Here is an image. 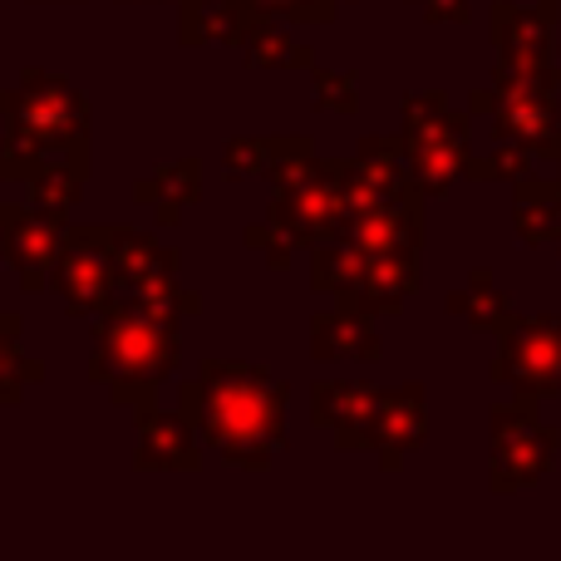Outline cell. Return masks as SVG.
Returning a JSON list of instances; mask_svg holds the SVG:
<instances>
[{
    "label": "cell",
    "instance_id": "d6986e66",
    "mask_svg": "<svg viewBox=\"0 0 561 561\" xmlns=\"http://www.w3.org/2000/svg\"><path fill=\"white\" fill-rule=\"evenodd\" d=\"M517 232L533 247L557 242L561 237V187H547V183L517 187Z\"/></svg>",
    "mask_w": 561,
    "mask_h": 561
},
{
    "label": "cell",
    "instance_id": "484cf974",
    "mask_svg": "<svg viewBox=\"0 0 561 561\" xmlns=\"http://www.w3.org/2000/svg\"><path fill=\"white\" fill-rule=\"evenodd\" d=\"M45 5H69V0H45Z\"/></svg>",
    "mask_w": 561,
    "mask_h": 561
},
{
    "label": "cell",
    "instance_id": "cb8c5ba5",
    "mask_svg": "<svg viewBox=\"0 0 561 561\" xmlns=\"http://www.w3.org/2000/svg\"><path fill=\"white\" fill-rule=\"evenodd\" d=\"M262 15H290V20H330L335 15V0H247Z\"/></svg>",
    "mask_w": 561,
    "mask_h": 561
},
{
    "label": "cell",
    "instance_id": "277c9868",
    "mask_svg": "<svg viewBox=\"0 0 561 561\" xmlns=\"http://www.w3.org/2000/svg\"><path fill=\"white\" fill-rule=\"evenodd\" d=\"M468 163V118L438 94L404 104V168L414 193H444Z\"/></svg>",
    "mask_w": 561,
    "mask_h": 561
},
{
    "label": "cell",
    "instance_id": "5bb4252c",
    "mask_svg": "<svg viewBox=\"0 0 561 561\" xmlns=\"http://www.w3.org/2000/svg\"><path fill=\"white\" fill-rule=\"evenodd\" d=\"M316 355L320 359H369V355H379V335H375L369 310L355 306V300H340L335 316H320L316 320Z\"/></svg>",
    "mask_w": 561,
    "mask_h": 561
},
{
    "label": "cell",
    "instance_id": "4316f807",
    "mask_svg": "<svg viewBox=\"0 0 561 561\" xmlns=\"http://www.w3.org/2000/svg\"><path fill=\"white\" fill-rule=\"evenodd\" d=\"M335 5H340V0H335Z\"/></svg>",
    "mask_w": 561,
    "mask_h": 561
},
{
    "label": "cell",
    "instance_id": "9a60e30c",
    "mask_svg": "<svg viewBox=\"0 0 561 561\" xmlns=\"http://www.w3.org/2000/svg\"><path fill=\"white\" fill-rule=\"evenodd\" d=\"M84 178H89V153H55V158H39L25 173V193L35 207L69 213L79 203V193H84Z\"/></svg>",
    "mask_w": 561,
    "mask_h": 561
},
{
    "label": "cell",
    "instance_id": "d4e9b609",
    "mask_svg": "<svg viewBox=\"0 0 561 561\" xmlns=\"http://www.w3.org/2000/svg\"><path fill=\"white\" fill-rule=\"evenodd\" d=\"M414 5L424 10L428 20H448V15H454V20H463V15H468V10H463L468 0H414Z\"/></svg>",
    "mask_w": 561,
    "mask_h": 561
},
{
    "label": "cell",
    "instance_id": "4fadbf2b",
    "mask_svg": "<svg viewBox=\"0 0 561 561\" xmlns=\"http://www.w3.org/2000/svg\"><path fill=\"white\" fill-rule=\"evenodd\" d=\"M497 49H503V65L547 69V49H552V10L497 5Z\"/></svg>",
    "mask_w": 561,
    "mask_h": 561
},
{
    "label": "cell",
    "instance_id": "52a82bcc",
    "mask_svg": "<svg viewBox=\"0 0 561 561\" xmlns=\"http://www.w3.org/2000/svg\"><path fill=\"white\" fill-rule=\"evenodd\" d=\"M497 379L523 399H547L561 389V316L503 320Z\"/></svg>",
    "mask_w": 561,
    "mask_h": 561
},
{
    "label": "cell",
    "instance_id": "7c38bea8",
    "mask_svg": "<svg viewBox=\"0 0 561 561\" xmlns=\"http://www.w3.org/2000/svg\"><path fill=\"white\" fill-rule=\"evenodd\" d=\"M375 399L379 389L369 385H345V379H330L316 385V424L335 434L340 448H369V419H375Z\"/></svg>",
    "mask_w": 561,
    "mask_h": 561
},
{
    "label": "cell",
    "instance_id": "2e32d148",
    "mask_svg": "<svg viewBox=\"0 0 561 561\" xmlns=\"http://www.w3.org/2000/svg\"><path fill=\"white\" fill-rule=\"evenodd\" d=\"M108 247H114V266H118L124 290L138 286V280H153V276H173L178 272V256L168 252L158 237L134 232V227H108Z\"/></svg>",
    "mask_w": 561,
    "mask_h": 561
},
{
    "label": "cell",
    "instance_id": "8992f818",
    "mask_svg": "<svg viewBox=\"0 0 561 561\" xmlns=\"http://www.w3.org/2000/svg\"><path fill=\"white\" fill-rule=\"evenodd\" d=\"M493 108V124L503 144H547L557 128V89L547 69L533 65H497L493 94L478 99Z\"/></svg>",
    "mask_w": 561,
    "mask_h": 561
},
{
    "label": "cell",
    "instance_id": "8fae6325",
    "mask_svg": "<svg viewBox=\"0 0 561 561\" xmlns=\"http://www.w3.org/2000/svg\"><path fill=\"white\" fill-rule=\"evenodd\" d=\"M134 463L144 473H193L203 463V448H197V428L193 419L178 409V414H158L153 404L138 409V448Z\"/></svg>",
    "mask_w": 561,
    "mask_h": 561
},
{
    "label": "cell",
    "instance_id": "44dd1931",
    "mask_svg": "<svg viewBox=\"0 0 561 561\" xmlns=\"http://www.w3.org/2000/svg\"><path fill=\"white\" fill-rule=\"evenodd\" d=\"M247 59L262 69H300V65H310V49L296 45L290 35H280L272 20H262V25L247 35Z\"/></svg>",
    "mask_w": 561,
    "mask_h": 561
},
{
    "label": "cell",
    "instance_id": "e0dca14e",
    "mask_svg": "<svg viewBox=\"0 0 561 561\" xmlns=\"http://www.w3.org/2000/svg\"><path fill=\"white\" fill-rule=\"evenodd\" d=\"M197 187H203V173H197L193 158H183V163L158 168L148 183H138V197H144V203H153L158 213H163V222H178V213H183V207L197 197Z\"/></svg>",
    "mask_w": 561,
    "mask_h": 561
},
{
    "label": "cell",
    "instance_id": "3957f363",
    "mask_svg": "<svg viewBox=\"0 0 561 561\" xmlns=\"http://www.w3.org/2000/svg\"><path fill=\"white\" fill-rule=\"evenodd\" d=\"M89 153V104L69 79L30 69L10 94V144L0 153V178L25 183L39 158Z\"/></svg>",
    "mask_w": 561,
    "mask_h": 561
},
{
    "label": "cell",
    "instance_id": "603a6c76",
    "mask_svg": "<svg viewBox=\"0 0 561 561\" xmlns=\"http://www.w3.org/2000/svg\"><path fill=\"white\" fill-rule=\"evenodd\" d=\"M316 104L335 108V114H355L359 108L355 75H325V69H316Z\"/></svg>",
    "mask_w": 561,
    "mask_h": 561
},
{
    "label": "cell",
    "instance_id": "ffe728a7",
    "mask_svg": "<svg viewBox=\"0 0 561 561\" xmlns=\"http://www.w3.org/2000/svg\"><path fill=\"white\" fill-rule=\"evenodd\" d=\"M448 310H454V316H463L473 330H503V320H507V296L493 286V276L478 272L463 290H458L454 300H448Z\"/></svg>",
    "mask_w": 561,
    "mask_h": 561
},
{
    "label": "cell",
    "instance_id": "7a4b0ae2",
    "mask_svg": "<svg viewBox=\"0 0 561 561\" xmlns=\"http://www.w3.org/2000/svg\"><path fill=\"white\" fill-rule=\"evenodd\" d=\"M94 325V359H89V379L104 385L118 404L148 409L153 389L173 375L178 365V320L148 310L144 300L118 290Z\"/></svg>",
    "mask_w": 561,
    "mask_h": 561
},
{
    "label": "cell",
    "instance_id": "7402d4cb",
    "mask_svg": "<svg viewBox=\"0 0 561 561\" xmlns=\"http://www.w3.org/2000/svg\"><path fill=\"white\" fill-rule=\"evenodd\" d=\"M272 148L276 138H237V144H227V178L272 173Z\"/></svg>",
    "mask_w": 561,
    "mask_h": 561
},
{
    "label": "cell",
    "instance_id": "30bf717a",
    "mask_svg": "<svg viewBox=\"0 0 561 561\" xmlns=\"http://www.w3.org/2000/svg\"><path fill=\"white\" fill-rule=\"evenodd\" d=\"M428 434V409H424V389L419 385H399V389H379L375 399V419H369V444L379 448V463L399 468Z\"/></svg>",
    "mask_w": 561,
    "mask_h": 561
},
{
    "label": "cell",
    "instance_id": "9c48e42d",
    "mask_svg": "<svg viewBox=\"0 0 561 561\" xmlns=\"http://www.w3.org/2000/svg\"><path fill=\"white\" fill-rule=\"evenodd\" d=\"M69 232V213H49L35 203H5L0 207V247H5L10 272L20 276V286L35 296L49 290V272H55V256L65 247Z\"/></svg>",
    "mask_w": 561,
    "mask_h": 561
},
{
    "label": "cell",
    "instance_id": "5b68a950",
    "mask_svg": "<svg viewBox=\"0 0 561 561\" xmlns=\"http://www.w3.org/2000/svg\"><path fill=\"white\" fill-rule=\"evenodd\" d=\"M49 286L65 296V306L75 316H99L124 290L114 247H108V227H69L65 247L55 256V272H49Z\"/></svg>",
    "mask_w": 561,
    "mask_h": 561
},
{
    "label": "cell",
    "instance_id": "ac0fdd59",
    "mask_svg": "<svg viewBox=\"0 0 561 561\" xmlns=\"http://www.w3.org/2000/svg\"><path fill=\"white\" fill-rule=\"evenodd\" d=\"M45 379V365L20 355V316L0 310V404H20L25 385Z\"/></svg>",
    "mask_w": 561,
    "mask_h": 561
},
{
    "label": "cell",
    "instance_id": "ba28073f",
    "mask_svg": "<svg viewBox=\"0 0 561 561\" xmlns=\"http://www.w3.org/2000/svg\"><path fill=\"white\" fill-rule=\"evenodd\" d=\"M557 454V428H547L537 419L533 399L527 404H503L493 414V488L497 493H517L533 488L547 473Z\"/></svg>",
    "mask_w": 561,
    "mask_h": 561
},
{
    "label": "cell",
    "instance_id": "6da1fadb",
    "mask_svg": "<svg viewBox=\"0 0 561 561\" xmlns=\"http://www.w3.org/2000/svg\"><path fill=\"white\" fill-rule=\"evenodd\" d=\"M178 399H183V414L193 419V428L203 434V444H213L227 463L266 468L280 454L286 385H276L266 369L213 359L197 369V379L178 389Z\"/></svg>",
    "mask_w": 561,
    "mask_h": 561
}]
</instances>
